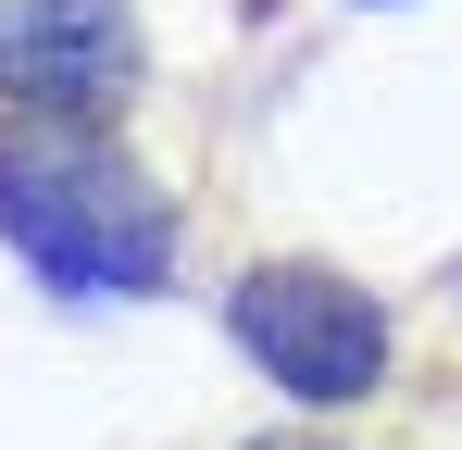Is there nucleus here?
<instances>
[{"instance_id":"nucleus-1","label":"nucleus","mask_w":462,"mask_h":450,"mask_svg":"<svg viewBox=\"0 0 462 450\" xmlns=\"http://www.w3.org/2000/svg\"><path fill=\"white\" fill-rule=\"evenodd\" d=\"M0 238H13L63 300L162 288V263H175V213H162V188H151L113 138H88V126H38V113L0 126Z\"/></svg>"},{"instance_id":"nucleus-2","label":"nucleus","mask_w":462,"mask_h":450,"mask_svg":"<svg viewBox=\"0 0 462 450\" xmlns=\"http://www.w3.org/2000/svg\"><path fill=\"white\" fill-rule=\"evenodd\" d=\"M237 351L275 375L288 400H312V413H337V400H363L387 375V313L350 276H325V263H250L226 300Z\"/></svg>"},{"instance_id":"nucleus-3","label":"nucleus","mask_w":462,"mask_h":450,"mask_svg":"<svg viewBox=\"0 0 462 450\" xmlns=\"http://www.w3.org/2000/svg\"><path fill=\"white\" fill-rule=\"evenodd\" d=\"M138 88V25L125 0H0V100L38 126H100Z\"/></svg>"}]
</instances>
